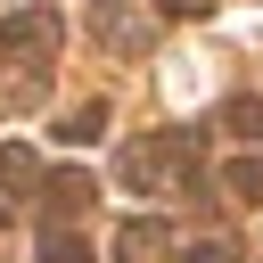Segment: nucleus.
Here are the masks:
<instances>
[{
  "mask_svg": "<svg viewBox=\"0 0 263 263\" xmlns=\"http://www.w3.org/2000/svg\"><path fill=\"white\" fill-rule=\"evenodd\" d=\"M189 263H230V255H222V247H205V255H189Z\"/></svg>",
  "mask_w": 263,
  "mask_h": 263,
  "instance_id": "1",
  "label": "nucleus"
}]
</instances>
